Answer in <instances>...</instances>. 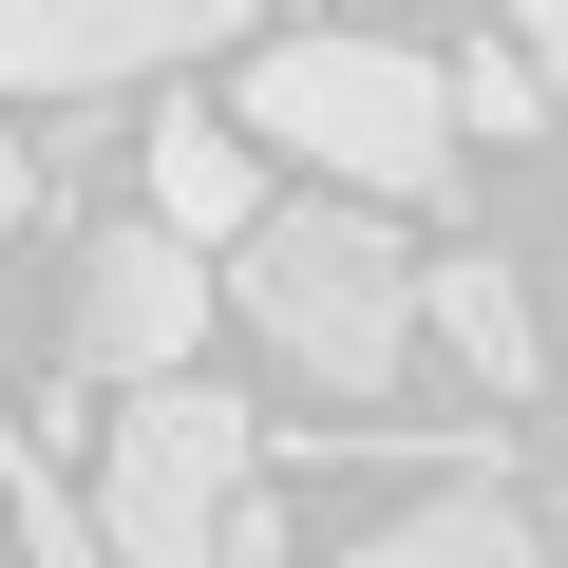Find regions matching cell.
<instances>
[{"label": "cell", "instance_id": "9c48e42d", "mask_svg": "<svg viewBox=\"0 0 568 568\" xmlns=\"http://www.w3.org/2000/svg\"><path fill=\"white\" fill-rule=\"evenodd\" d=\"M455 133H549V0H511V39L474 58V95H455Z\"/></svg>", "mask_w": 568, "mask_h": 568}, {"label": "cell", "instance_id": "ba28073f", "mask_svg": "<svg viewBox=\"0 0 568 568\" xmlns=\"http://www.w3.org/2000/svg\"><path fill=\"white\" fill-rule=\"evenodd\" d=\"M323 568H549V549H530L511 493H417V511H379V530L323 549Z\"/></svg>", "mask_w": 568, "mask_h": 568}, {"label": "cell", "instance_id": "52a82bcc", "mask_svg": "<svg viewBox=\"0 0 568 568\" xmlns=\"http://www.w3.org/2000/svg\"><path fill=\"white\" fill-rule=\"evenodd\" d=\"M246 209H265L246 133H227V114H152V209H133V227H171V246H227Z\"/></svg>", "mask_w": 568, "mask_h": 568}, {"label": "cell", "instance_id": "8992f818", "mask_svg": "<svg viewBox=\"0 0 568 568\" xmlns=\"http://www.w3.org/2000/svg\"><path fill=\"white\" fill-rule=\"evenodd\" d=\"M417 323H436L493 398H530V361H549V342H530V246H455V265H417Z\"/></svg>", "mask_w": 568, "mask_h": 568}, {"label": "cell", "instance_id": "3957f363", "mask_svg": "<svg viewBox=\"0 0 568 568\" xmlns=\"http://www.w3.org/2000/svg\"><path fill=\"white\" fill-rule=\"evenodd\" d=\"M246 133L304 152L342 209H436L455 190V77L398 39H265L246 58Z\"/></svg>", "mask_w": 568, "mask_h": 568}, {"label": "cell", "instance_id": "7a4b0ae2", "mask_svg": "<svg viewBox=\"0 0 568 568\" xmlns=\"http://www.w3.org/2000/svg\"><path fill=\"white\" fill-rule=\"evenodd\" d=\"M265 417L227 379H133L114 455H95V568H284V511H265Z\"/></svg>", "mask_w": 568, "mask_h": 568}, {"label": "cell", "instance_id": "30bf717a", "mask_svg": "<svg viewBox=\"0 0 568 568\" xmlns=\"http://www.w3.org/2000/svg\"><path fill=\"white\" fill-rule=\"evenodd\" d=\"M0 530H20V568H95V511H77L20 436H0Z\"/></svg>", "mask_w": 568, "mask_h": 568}, {"label": "cell", "instance_id": "6da1fadb", "mask_svg": "<svg viewBox=\"0 0 568 568\" xmlns=\"http://www.w3.org/2000/svg\"><path fill=\"white\" fill-rule=\"evenodd\" d=\"M209 304H246L265 361H304V398H398L417 379V246H398V209H342V190L246 209Z\"/></svg>", "mask_w": 568, "mask_h": 568}, {"label": "cell", "instance_id": "277c9868", "mask_svg": "<svg viewBox=\"0 0 568 568\" xmlns=\"http://www.w3.org/2000/svg\"><path fill=\"white\" fill-rule=\"evenodd\" d=\"M227 39H246V0H0V95H133Z\"/></svg>", "mask_w": 568, "mask_h": 568}, {"label": "cell", "instance_id": "5b68a950", "mask_svg": "<svg viewBox=\"0 0 568 568\" xmlns=\"http://www.w3.org/2000/svg\"><path fill=\"white\" fill-rule=\"evenodd\" d=\"M77 361L133 398V379H190L209 361V246H171V227H114L95 265H77Z\"/></svg>", "mask_w": 568, "mask_h": 568}, {"label": "cell", "instance_id": "8fae6325", "mask_svg": "<svg viewBox=\"0 0 568 568\" xmlns=\"http://www.w3.org/2000/svg\"><path fill=\"white\" fill-rule=\"evenodd\" d=\"M20 209H39V152H20V133H0V227H20Z\"/></svg>", "mask_w": 568, "mask_h": 568}]
</instances>
